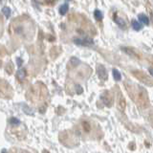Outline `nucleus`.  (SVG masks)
Returning <instances> with one entry per match:
<instances>
[{
    "mask_svg": "<svg viewBox=\"0 0 153 153\" xmlns=\"http://www.w3.org/2000/svg\"><path fill=\"white\" fill-rule=\"evenodd\" d=\"M97 73H98V76H99V78L101 79H103V80L107 79L108 74H107V71H106L105 67L103 65H98L97 66Z\"/></svg>",
    "mask_w": 153,
    "mask_h": 153,
    "instance_id": "1",
    "label": "nucleus"
},
{
    "mask_svg": "<svg viewBox=\"0 0 153 153\" xmlns=\"http://www.w3.org/2000/svg\"><path fill=\"white\" fill-rule=\"evenodd\" d=\"M74 42L76 44L82 45V46H89L94 44V42H93L91 38H75Z\"/></svg>",
    "mask_w": 153,
    "mask_h": 153,
    "instance_id": "2",
    "label": "nucleus"
},
{
    "mask_svg": "<svg viewBox=\"0 0 153 153\" xmlns=\"http://www.w3.org/2000/svg\"><path fill=\"white\" fill-rule=\"evenodd\" d=\"M138 18H139V21L141 22L142 24H144V25H148V23H149V19H148V17L146 15H139L138 16Z\"/></svg>",
    "mask_w": 153,
    "mask_h": 153,
    "instance_id": "3",
    "label": "nucleus"
},
{
    "mask_svg": "<svg viewBox=\"0 0 153 153\" xmlns=\"http://www.w3.org/2000/svg\"><path fill=\"white\" fill-rule=\"evenodd\" d=\"M68 10H69V5H68L67 3L63 4V5H61L60 8H59V14H60L61 15H66Z\"/></svg>",
    "mask_w": 153,
    "mask_h": 153,
    "instance_id": "4",
    "label": "nucleus"
},
{
    "mask_svg": "<svg viewBox=\"0 0 153 153\" xmlns=\"http://www.w3.org/2000/svg\"><path fill=\"white\" fill-rule=\"evenodd\" d=\"M25 76H26V71H25V69H19L17 71V73H16V76H17L20 80H22L25 78Z\"/></svg>",
    "mask_w": 153,
    "mask_h": 153,
    "instance_id": "5",
    "label": "nucleus"
},
{
    "mask_svg": "<svg viewBox=\"0 0 153 153\" xmlns=\"http://www.w3.org/2000/svg\"><path fill=\"white\" fill-rule=\"evenodd\" d=\"M132 28L135 30V31H140L142 29V23L141 22H138V21H132Z\"/></svg>",
    "mask_w": 153,
    "mask_h": 153,
    "instance_id": "6",
    "label": "nucleus"
},
{
    "mask_svg": "<svg viewBox=\"0 0 153 153\" xmlns=\"http://www.w3.org/2000/svg\"><path fill=\"white\" fill-rule=\"evenodd\" d=\"M115 21H116V23L120 27H122V28H125V21L122 19V18H121V17H116V18H115Z\"/></svg>",
    "mask_w": 153,
    "mask_h": 153,
    "instance_id": "7",
    "label": "nucleus"
},
{
    "mask_svg": "<svg viewBox=\"0 0 153 153\" xmlns=\"http://www.w3.org/2000/svg\"><path fill=\"white\" fill-rule=\"evenodd\" d=\"M113 76H114V79L119 82V80H121L122 79V76L120 74V72H119L117 69H113Z\"/></svg>",
    "mask_w": 153,
    "mask_h": 153,
    "instance_id": "8",
    "label": "nucleus"
},
{
    "mask_svg": "<svg viewBox=\"0 0 153 153\" xmlns=\"http://www.w3.org/2000/svg\"><path fill=\"white\" fill-rule=\"evenodd\" d=\"M2 12H3L4 15H5L7 18H9L10 15H11V9H10L9 7H4L3 9H2Z\"/></svg>",
    "mask_w": 153,
    "mask_h": 153,
    "instance_id": "9",
    "label": "nucleus"
},
{
    "mask_svg": "<svg viewBox=\"0 0 153 153\" xmlns=\"http://www.w3.org/2000/svg\"><path fill=\"white\" fill-rule=\"evenodd\" d=\"M94 15H95V18L98 21H100V20L103 19V14H101V12L100 10H96L94 12Z\"/></svg>",
    "mask_w": 153,
    "mask_h": 153,
    "instance_id": "10",
    "label": "nucleus"
},
{
    "mask_svg": "<svg viewBox=\"0 0 153 153\" xmlns=\"http://www.w3.org/2000/svg\"><path fill=\"white\" fill-rule=\"evenodd\" d=\"M9 122L12 125H19L20 124V121L17 120V119H15V118H11Z\"/></svg>",
    "mask_w": 153,
    "mask_h": 153,
    "instance_id": "11",
    "label": "nucleus"
},
{
    "mask_svg": "<svg viewBox=\"0 0 153 153\" xmlns=\"http://www.w3.org/2000/svg\"><path fill=\"white\" fill-rule=\"evenodd\" d=\"M148 72H149V74L153 76V68H149V69H148Z\"/></svg>",
    "mask_w": 153,
    "mask_h": 153,
    "instance_id": "12",
    "label": "nucleus"
},
{
    "mask_svg": "<svg viewBox=\"0 0 153 153\" xmlns=\"http://www.w3.org/2000/svg\"><path fill=\"white\" fill-rule=\"evenodd\" d=\"M54 1V0H47V2H49V3H52Z\"/></svg>",
    "mask_w": 153,
    "mask_h": 153,
    "instance_id": "13",
    "label": "nucleus"
}]
</instances>
